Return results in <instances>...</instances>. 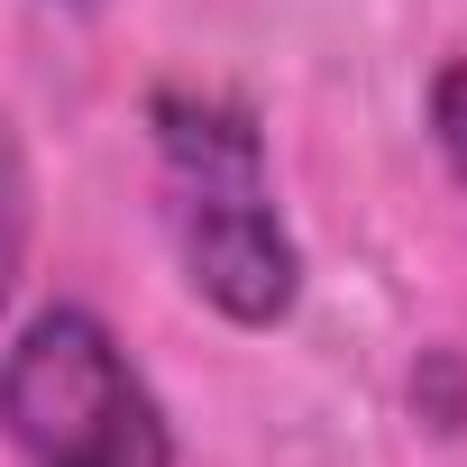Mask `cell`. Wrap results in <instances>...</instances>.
<instances>
[{
  "label": "cell",
  "instance_id": "cell-4",
  "mask_svg": "<svg viewBox=\"0 0 467 467\" xmlns=\"http://www.w3.org/2000/svg\"><path fill=\"white\" fill-rule=\"evenodd\" d=\"M421 129H431L440 165H449L458 192H467V56H449V65L431 74V92H421Z\"/></svg>",
  "mask_w": 467,
  "mask_h": 467
},
{
  "label": "cell",
  "instance_id": "cell-3",
  "mask_svg": "<svg viewBox=\"0 0 467 467\" xmlns=\"http://www.w3.org/2000/svg\"><path fill=\"white\" fill-rule=\"evenodd\" d=\"M28 239H37V183H28V156H19L10 119H0V303L28 275Z\"/></svg>",
  "mask_w": 467,
  "mask_h": 467
},
{
  "label": "cell",
  "instance_id": "cell-1",
  "mask_svg": "<svg viewBox=\"0 0 467 467\" xmlns=\"http://www.w3.org/2000/svg\"><path fill=\"white\" fill-rule=\"evenodd\" d=\"M147 147H156V220H165L183 294L202 312H220L229 330H285L303 312L312 266L275 202L257 110L211 83H156Z\"/></svg>",
  "mask_w": 467,
  "mask_h": 467
},
{
  "label": "cell",
  "instance_id": "cell-5",
  "mask_svg": "<svg viewBox=\"0 0 467 467\" xmlns=\"http://www.w3.org/2000/svg\"><path fill=\"white\" fill-rule=\"evenodd\" d=\"M56 10H110V0H56Z\"/></svg>",
  "mask_w": 467,
  "mask_h": 467
},
{
  "label": "cell",
  "instance_id": "cell-2",
  "mask_svg": "<svg viewBox=\"0 0 467 467\" xmlns=\"http://www.w3.org/2000/svg\"><path fill=\"white\" fill-rule=\"evenodd\" d=\"M0 440L19 467H183L147 367L92 303H37L0 348Z\"/></svg>",
  "mask_w": 467,
  "mask_h": 467
}]
</instances>
